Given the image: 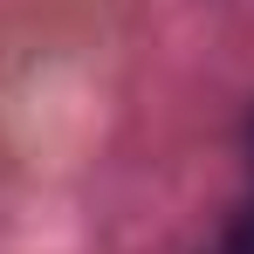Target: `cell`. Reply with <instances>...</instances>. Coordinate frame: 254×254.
Segmentation results:
<instances>
[{"label":"cell","mask_w":254,"mask_h":254,"mask_svg":"<svg viewBox=\"0 0 254 254\" xmlns=\"http://www.w3.org/2000/svg\"><path fill=\"white\" fill-rule=\"evenodd\" d=\"M227 254H254V206L234 220V234H227Z\"/></svg>","instance_id":"6da1fadb"},{"label":"cell","mask_w":254,"mask_h":254,"mask_svg":"<svg viewBox=\"0 0 254 254\" xmlns=\"http://www.w3.org/2000/svg\"><path fill=\"white\" fill-rule=\"evenodd\" d=\"M248 158H254V130H248Z\"/></svg>","instance_id":"7a4b0ae2"}]
</instances>
